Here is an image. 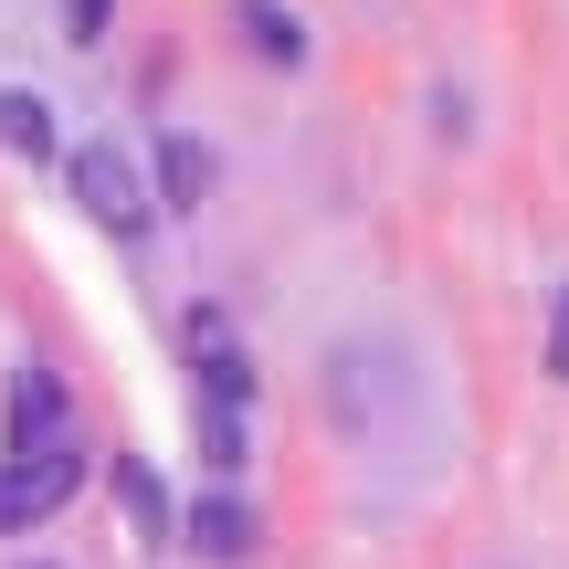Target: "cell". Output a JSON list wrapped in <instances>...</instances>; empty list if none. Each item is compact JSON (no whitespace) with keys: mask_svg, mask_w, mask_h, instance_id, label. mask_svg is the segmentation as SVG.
<instances>
[{"mask_svg":"<svg viewBox=\"0 0 569 569\" xmlns=\"http://www.w3.org/2000/svg\"><path fill=\"white\" fill-rule=\"evenodd\" d=\"M63 11H74V42H96V32H106V0H63Z\"/></svg>","mask_w":569,"mask_h":569,"instance_id":"cell-10","label":"cell"},{"mask_svg":"<svg viewBox=\"0 0 569 569\" xmlns=\"http://www.w3.org/2000/svg\"><path fill=\"white\" fill-rule=\"evenodd\" d=\"M11 453H63V380L53 369L11 380Z\"/></svg>","mask_w":569,"mask_h":569,"instance_id":"cell-3","label":"cell"},{"mask_svg":"<svg viewBox=\"0 0 569 569\" xmlns=\"http://www.w3.org/2000/svg\"><path fill=\"white\" fill-rule=\"evenodd\" d=\"M159 190H169V211H201V190H211V148H201V138H159Z\"/></svg>","mask_w":569,"mask_h":569,"instance_id":"cell-7","label":"cell"},{"mask_svg":"<svg viewBox=\"0 0 569 569\" xmlns=\"http://www.w3.org/2000/svg\"><path fill=\"white\" fill-rule=\"evenodd\" d=\"M232 32H243L264 63H306V21L284 11V0H243V11H232Z\"/></svg>","mask_w":569,"mask_h":569,"instance_id":"cell-5","label":"cell"},{"mask_svg":"<svg viewBox=\"0 0 569 569\" xmlns=\"http://www.w3.org/2000/svg\"><path fill=\"white\" fill-rule=\"evenodd\" d=\"M74 201H84V222H106V232H148V190H138V159H127L117 138L74 148Z\"/></svg>","mask_w":569,"mask_h":569,"instance_id":"cell-1","label":"cell"},{"mask_svg":"<svg viewBox=\"0 0 569 569\" xmlns=\"http://www.w3.org/2000/svg\"><path fill=\"white\" fill-rule=\"evenodd\" d=\"M117 496L138 507V528H148V538H169V507H159V475H148V465H117Z\"/></svg>","mask_w":569,"mask_h":569,"instance_id":"cell-8","label":"cell"},{"mask_svg":"<svg viewBox=\"0 0 569 569\" xmlns=\"http://www.w3.org/2000/svg\"><path fill=\"white\" fill-rule=\"evenodd\" d=\"M549 380H569V284H559V306H549Z\"/></svg>","mask_w":569,"mask_h":569,"instance_id":"cell-9","label":"cell"},{"mask_svg":"<svg viewBox=\"0 0 569 569\" xmlns=\"http://www.w3.org/2000/svg\"><path fill=\"white\" fill-rule=\"evenodd\" d=\"M0 148H11V159H53V106L0 84Z\"/></svg>","mask_w":569,"mask_h":569,"instance_id":"cell-6","label":"cell"},{"mask_svg":"<svg viewBox=\"0 0 569 569\" xmlns=\"http://www.w3.org/2000/svg\"><path fill=\"white\" fill-rule=\"evenodd\" d=\"M190 549L201 559H253V507L243 496H201L190 507Z\"/></svg>","mask_w":569,"mask_h":569,"instance_id":"cell-4","label":"cell"},{"mask_svg":"<svg viewBox=\"0 0 569 569\" xmlns=\"http://www.w3.org/2000/svg\"><path fill=\"white\" fill-rule=\"evenodd\" d=\"M74 486H84L74 443H63V453H11V465H0V538L42 528V517H53V507H63Z\"/></svg>","mask_w":569,"mask_h":569,"instance_id":"cell-2","label":"cell"}]
</instances>
